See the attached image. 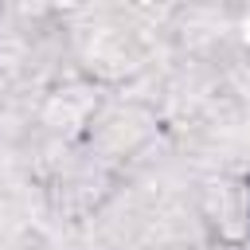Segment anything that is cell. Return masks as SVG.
<instances>
[{"mask_svg":"<svg viewBox=\"0 0 250 250\" xmlns=\"http://www.w3.org/2000/svg\"><path fill=\"white\" fill-rule=\"evenodd\" d=\"M90 109H94V94H90V90H82V86H74V90H59V94L47 102L43 121H47L51 129L74 133V129L90 117Z\"/></svg>","mask_w":250,"mask_h":250,"instance_id":"1","label":"cell"},{"mask_svg":"<svg viewBox=\"0 0 250 250\" xmlns=\"http://www.w3.org/2000/svg\"><path fill=\"white\" fill-rule=\"evenodd\" d=\"M219 230L238 242L250 230V191L246 188H227L223 191V207H219Z\"/></svg>","mask_w":250,"mask_h":250,"instance_id":"2","label":"cell"},{"mask_svg":"<svg viewBox=\"0 0 250 250\" xmlns=\"http://www.w3.org/2000/svg\"><path fill=\"white\" fill-rule=\"evenodd\" d=\"M246 43H250V16H246Z\"/></svg>","mask_w":250,"mask_h":250,"instance_id":"3","label":"cell"}]
</instances>
